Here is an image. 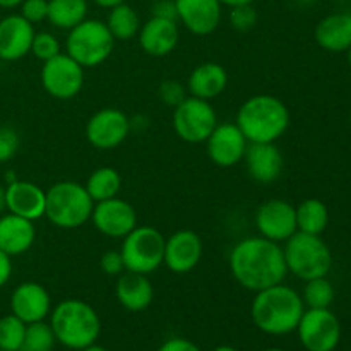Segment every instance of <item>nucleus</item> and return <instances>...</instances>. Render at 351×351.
<instances>
[{"label": "nucleus", "mask_w": 351, "mask_h": 351, "mask_svg": "<svg viewBox=\"0 0 351 351\" xmlns=\"http://www.w3.org/2000/svg\"><path fill=\"white\" fill-rule=\"evenodd\" d=\"M31 53H33L36 58H40L41 62L50 60V58L57 57L58 53H62L60 41L57 40V36L48 33V31L34 33L33 45H31Z\"/></svg>", "instance_id": "nucleus-34"}, {"label": "nucleus", "mask_w": 351, "mask_h": 351, "mask_svg": "<svg viewBox=\"0 0 351 351\" xmlns=\"http://www.w3.org/2000/svg\"><path fill=\"white\" fill-rule=\"evenodd\" d=\"M95 201L89 197L84 185L72 180L57 182L47 191L45 216L51 225L74 230L91 219Z\"/></svg>", "instance_id": "nucleus-5"}, {"label": "nucleus", "mask_w": 351, "mask_h": 351, "mask_svg": "<svg viewBox=\"0 0 351 351\" xmlns=\"http://www.w3.org/2000/svg\"><path fill=\"white\" fill-rule=\"evenodd\" d=\"M3 211H7V197H5V187L0 185V216L3 215Z\"/></svg>", "instance_id": "nucleus-44"}, {"label": "nucleus", "mask_w": 351, "mask_h": 351, "mask_svg": "<svg viewBox=\"0 0 351 351\" xmlns=\"http://www.w3.org/2000/svg\"><path fill=\"white\" fill-rule=\"evenodd\" d=\"M165 237L154 226H136L120 247L125 271L147 274L158 271L165 257Z\"/></svg>", "instance_id": "nucleus-8"}, {"label": "nucleus", "mask_w": 351, "mask_h": 351, "mask_svg": "<svg viewBox=\"0 0 351 351\" xmlns=\"http://www.w3.org/2000/svg\"><path fill=\"white\" fill-rule=\"evenodd\" d=\"M256 226L259 235L273 242L285 243L297 228V211L291 202L285 199H269L257 208Z\"/></svg>", "instance_id": "nucleus-13"}, {"label": "nucleus", "mask_w": 351, "mask_h": 351, "mask_svg": "<svg viewBox=\"0 0 351 351\" xmlns=\"http://www.w3.org/2000/svg\"><path fill=\"white\" fill-rule=\"evenodd\" d=\"M137 36H139V47L143 48L144 53L151 57H167L177 48L180 31H178L177 21L151 17L146 23L141 24Z\"/></svg>", "instance_id": "nucleus-21"}, {"label": "nucleus", "mask_w": 351, "mask_h": 351, "mask_svg": "<svg viewBox=\"0 0 351 351\" xmlns=\"http://www.w3.org/2000/svg\"><path fill=\"white\" fill-rule=\"evenodd\" d=\"M26 324L14 314L0 317V350L19 351L23 345Z\"/></svg>", "instance_id": "nucleus-33"}, {"label": "nucleus", "mask_w": 351, "mask_h": 351, "mask_svg": "<svg viewBox=\"0 0 351 351\" xmlns=\"http://www.w3.org/2000/svg\"><path fill=\"white\" fill-rule=\"evenodd\" d=\"M213 351H240V350H237L235 346H228V345H221V346H218V348H215Z\"/></svg>", "instance_id": "nucleus-48"}, {"label": "nucleus", "mask_w": 351, "mask_h": 351, "mask_svg": "<svg viewBox=\"0 0 351 351\" xmlns=\"http://www.w3.org/2000/svg\"><path fill=\"white\" fill-rule=\"evenodd\" d=\"M235 123L249 143H276L290 127V110L276 96L256 95L240 105Z\"/></svg>", "instance_id": "nucleus-3"}, {"label": "nucleus", "mask_w": 351, "mask_h": 351, "mask_svg": "<svg viewBox=\"0 0 351 351\" xmlns=\"http://www.w3.org/2000/svg\"><path fill=\"white\" fill-rule=\"evenodd\" d=\"M264 351H285V350H281V348H267V350H264Z\"/></svg>", "instance_id": "nucleus-50"}, {"label": "nucleus", "mask_w": 351, "mask_h": 351, "mask_svg": "<svg viewBox=\"0 0 351 351\" xmlns=\"http://www.w3.org/2000/svg\"><path fill=\"white\" fill-rule=\"evenodd\" d=\"M55 339L69 350L81 351L95 345L101 332V321L95 308L77 298H67L50 312Z\"/></svg>", "instance_id": "nucleus-4"}, {"label": "nucleus", "mask_w": 351, "mask_h": 351, "mask_svg": "<svg viewBox=\"0 0 351 351\" xmlns=\"http://www.w3.org/2000/svg\"><path fill=\"white\" fill-rule=\"evenodd\" d=\"M156 351H201L195 343L185 338H170L163 343Z\"/></svg>", "instance_id": "nucleus-41"}, {"label": "nucleus", "mask_w": 351, "mask_h": 351, "mask_svg": "<svg viewBox=\"0 0 351 351\" xmlns=\"http://www.w3.org/2000/svg\"><path fill=\"white\" fill-rule=\"evenodd\" d=\"M117 278L115 297L125 311L143 312L153 304L154 290L147 274L123 271Z\"/></svg>", "instance_id": "nucleus-23"}, {"label": "nucleus", "mask_w": 351, "mask_h": 351, "mask_svg": "<svg viewBox=\"0 0 351 351\" xmlns=\"http://www.w3.org/2000/svg\"><path fill=\"white\" fill-rule=\"evenodd\" d=\"M223 5L228 7H237V5H245V3H252L254 0H219Z\"/></svg>", "instance_id": "nucleus-45"}, {"label": "nucleus", "mask_w": 351, "mask_h": 351, "mask_svg": "<svg viewBox=\"0 0 351 351\" xmlns=\"http://www.w3.org/2000/svg\"><path fill=\"white\" fill-rule=\"evenodd\" d=\"M177 21L195 36H208L215 33L221 23L219 0H175Z\"/></svg>", "instance_id": "nucleus-17"}, {"label": "nucleus", "mask_w": 351, "mask_h": 351, "mask_svg": "<svg viewBox=\"0 0 351 351\" xmlns=\"http://www.w3.org/2000/svg\"><path fill=\"white\" fill-rule=\"evenodd\" d=\"M81 351H108L106 348H103V346H99V345H91V346H88V348H84V350H81Z\"/></svg>", "instance_id": "nucleus-47"}, {"label": "nucleus", "mask_w": 351, "mask_h": 351, "mask_svg": "<svg viewBox=\"0 0 351 351\" xmlns=\"http://www.w3.org/2000/svg\"><path fill=\"white\" fill-rule=\"evenodd\" d=\"M304 312L305 304L302 295L283 283L256 291L250 305L252 322L259 331L269 336H285L293 332Z\"/></svg>", "instance_id": "nucleus-2"}, {"label": "nucleus", "mask_w": 351, "mask_h": 351, "mask_svg": "<svg viewBox=\"0 0 351 351\" xmlns=\"http://www.w3.org/2000/svg\"><path fill=\"white\" fill-rule=\"evenodd\" d=\"M19 149V136L12 127H0V163L12 160Z\"/></svg>", "instance_id": "nucleus-37"}, {"label": "nucleus", "mask_w": 351, "mask_h": 351, "mask_svg": "<svg viewBox=\"0 0 351 351\" xmlns=\"http://www.w3.org/2000/svg\"><path fill=\"white\" fill-rule=\"evenodd\" d=\"M302 300L307 308L331 307V304L335 302V288H332V283L328 280V276L305 281Z\"/></svg>", "instance_id": "nucleus-31"}, {"label": "nucleus", "mask_w": 351, "mask_h": 351, "mask_svg": "<svg viewBox=\"0 0 351 351\" xmlns=\"http://www.w3.org/2000/svg\"><path fill=\"white\" fill-rule=\"evenodd\" d=\"M228 86V72L221 64L204 62L191 72L187 81V91L191 96L201 99L218 98Z\"/></svg>", "instance_id": "nucleus-25"}, {"label": "nucleus", "mask_w": 351, "mask_h": 351, "mask_svg": "<svg viewBox=\"0 0 351 351\" xmlns=\"http://www.w3.org/2000/svg\"><path fill=\"white\" fill-rule=\"evenodd\" d=\"M7 211L29 221L43 218L47 208V191L33 182L14 180L5 185Z\"/></svg>", "instance_id": "nucleus-20"}, {"label": "nucleus", "mask_w": 351, "mask_h": 351, "mask_svg": "<svg viewBox=\"0 0 351 351\" xmlns=\"http://www.w3.org/2000/svg\"><path fill=\"white\" fill-rule=\"evenodd\" d=\"M34 24L21 14H9L0 19V60L16 62L31 53Z\"/></svg>", "instance_id": "nucleus-19"}, {"label": "nucleus", "mask_w": 351, "mask_h": 351, "mask_svg": "<svg viewBox=\"0 0 351 351\" xmlns=\"http://www.w3.org/2000/svg\"><path fill=\"white\" fill-rule=\"evenodd\" d=\"M98 7H103V9H112V7L119 5V3H123L125 0H93Z\"/></svg>", "instance_id": "nucleus-43"}, {"label": "nucleus", "mask_w": 351, "mask_h": 351, "mask_svg": "<svg viewBox=\"0 0 351 351\" xmlns=\"http://www.w3.org/2000/svg\"><path fill=\"white\" fill-rule=\"evenodd\" d=\"M130 119L119 108H101L89 117L84 136L93 147L115 149L130 134Z\"/></svg>", "instance_id": "nucleus-12"}, {"label": "nucleus", "mask_w": 351, "mask_h": 351, "mask_svg": "<svg viewBox=\"0 0 351 351\" xmlns=\"http://www.w3.org/2000/svg\"><path fill=\"white\" fill-rule=\"evenodd\" d=\"M23 0H0V7L2 9H14V7H19Z\"/></svg>", "instance_id": "nucleus-46"}, {"label": "nucleus", "mask_w": 351, "mask_h": 351, "mask_svg": "<svg viewBox=\"0 0 351 351\" xmlns=\"http://www.w3.org/2000/svg\"><path fill=\"white\" fill-rule=\"evenodd\" d=\"M230 24L237 31H250L257 24V10L252 3L230 7Z\"/></svg>", "instance_id": "nucleus-35"}, {"label": "nucleus", "mask_w": 351, "mask_h": 351, "mask_svg": "<svg viewBox=\"0 0 351 351\" xmlns=\"http://www.w3.org/2000/svg\"><path fill=\"white\" fill-rule=\"evenodd\" d=\"M12 276V257L0 250V288L5 287Z\"/></svg>", "instance_id": "nucleus-42"}, {"label": "nucleus", "mask_w": 351, "mask_h": 351, "mask_svg": "<svg viewBox=\"0 0 351 351\" xmlns=\"http://www.w3.org/2000/svg\"><path fill=\"white\" fill-rule=\"evenodd\" d=\"M350 123H351V112H350Z\"/></svg>", "instance_id": "nucleus-51"}, {"label": "nucleus", "mask_w": 351, "mask_h": 351, "mask_svg": "<svg viewBox=\"0 0 351 351\" xmlns=\"http://www.w3.org/2000/svg\"><path fill=\"white\" fill-rule=\"evenodd\" d=\"M105 23L115 41L132 40L141 29L139 14L125 2L112 7Z\"/></svg>", "instance_id": "nucleus-29"}, {"label": "nucleus", "mask_w": 351, "mask_h": 351, "mask_svg": "<svg viewBox=\"0 0 351 351\" xmlns=\"http://www.w3.org/2000/svg\"><path fill=\"white\" fill-rule=\"evenodd\" d=\"M89 197L95 202L117 197L122 189V177L112 167H101L93 171L84 184Z\"/></svg>", "instance_id": "nucleus-30"}, {"label": "nucleus", "mask_w": 351, "mask_h": 351, "mask_svg": "<svg viewBox=\"0 0 351 351\" xmlns=\"http://www.w3.org/2000/svg\"><path fill=\"white\" fill-rule=\"evenodd\" d=\"M298 232L322 235L329 225V209L321 199H305L295 208Z\"/></svg>", "instance_id": "nucleus-27"}, {"label": "nucleus", "mask_w": 351, "mask_h": 351, "mask_svg": "<svg viewBox=\"0 0 351 351\" xmlns=\"http://www.w3.org/2000/svg\"><path fill=\"white\" fill-rule=\"evenodd\" d=\"M113 45L115 40L105 21L86 17L82 23L69 29L65 38V53L81 67L91 69L101 65L112 55Z\"/></svg>", "instance_id": "nucleus-7"}, {"label": "nucleus", "mask_w": 351, "mask_h": 351, "mask_svg": "<svg viewBox=\"0 0 351 351\" xmlns=\"http://www.w3.org/2000/svg\"><path fill=\"white\" fill-rule=\"evenodd\" d=\"M41 86L55 99H72L82 91L84 86V67L67 53L43 62L41 67Z\"/></svg>", "instance_id": "nucleus-11"}, {"label": "nucleus", "mask_w": 351, "mask_h": 351, "mask_svg": "<svg viewBox=\"0 0 351 351\" xmlns=\"http://www.w3.org/2000/svg\"><path fill=\"white\" fill-rule=\"evenodd\" d=\"M21 16L31 24H38L48 17V0H23Z\"/></svg>", "instance_id": "nucleus-38"}, {"label": "nucleus", "mask_w": 351, "mask_h": 351, "mask_svg": "<svg viewBox=\"0 0 351 351\" xmlns=\"http://www.w3.org/2000/svg\"><path fill=\"white\" fill-rule=\"evenodd\" d=\"M218 125V115L208 99L189 95L173 108V129L182 141L189 144L206 143Z\"/></svg>", "instance_id": "nucleus-9"}, {"label": "nucleus", "mask_w": 351, "mask_h": 351, "mask_svg": "<svg viewBox=\"0 0 351 351\" xmlns=\"http://www.w3.org/2000/svg\"><path fill=\"white\" fill-rule=\"evenodd\" d=\"M91 221L101 235L110 239H123L137 226V213L130 202L112 197L95 202Z\"/></svg>", "instance_id": "nucleus-14"}, {"label": "nucleus", "mask_w": 351, "mask_h": 351, "mask_svg": "<svg viewBox=\"0 0 351 351\" xmlns=\"http://www.w3.org/2000/svg\"><path fill=\"white\" fill-rule=\"evenodd\" d=\"M314 38L321 48L328 51H346L351 47V14L335 12L319 21Z\"/></svg>", "instance_id": "nucleus-26"}, {"label": "nucleus", "mask_w": 351, "mask_h": 351, "mask_svg": "<svg viewBox=\"0 0 351 351\" xmlns=\"http://www.w3.org/2000/svg\"><path fill=\"white\" fill-rule=\"evenodd\" d=\"M0 351H7V350H0Z\"/></svg>", "instance_id": "nucleus-52"}, {"label": "nucleus", "mask_w": 351, "mask_h": 351, "mask_svg": "<svg viewBox=\"0 0 351 351\" xmlns=\"http://www.w3.org/2000/svg\"><path fill=\"white\" fill-rule=\"evenodd\" d=\"M88 16V0H48V17L58 29H72Z\"/></svg>", "instance_id": "nucleus-28"}, {"label": "nucleus", "mask_w": 351, "mask_h": 351, "mask_svg": "<svg viewBox=\"0 0 351 351\" xmlns=\"http://www.w3.org/2000/svg\"><path fill=\"white\" fill-rule=\"evenodd\" d=\"M288 273L308 281L328 276L332 267V254L321 235L297 232L283 245Z\"/></svg>", "instance_id": "nucleus-6"}, {"label": "nucleus", "mask_w": 351, "mask_h": 351, "mask_svg": "<svg viewBox=\"0 0 351 351\" xmlns=\"http://www.w3.org/2000/svg\"><path fill=\"white\" fill-rule=\"evenodd\" d=\"M36 240L34 221L7 213L0 216V250L7 256H21L33 247Z\"/></svg>", "instance_id": "nucleus-24"}, {"label": "nucleus", "mask_w": 351, "mask_h": 351, "mask_svg": "<svg viewBox=\"0 0 351 351\" xmlns=\"http://www.w3.org/2000/svg\"><path fill=\"white\" fill-rule=\"evenodd\" d=\"M204 245L194 230H177L165 240L163 264L175 274H187L201 263Z\"/></svg>", "instance_id": "nucleus-15"}, {"label": "nucleus", "mask_w": 351, "mask_h": 351, "mask_svg": "<svg viewBox=\"0 0 351 351\" xmlns=\"http://www.w3.org/2000/svg\"><path fill=\"white\" fill-rule=\"evenodd\" d=\"M295 331L307 351H335L341 341V324L329 308H305Z\"/></svg>", "instance_id": "nucleus-10"}, {"label": "nucleus", "mask_w": 351, "mask_h": 351, "mask_svg": "<svg viewBox=\"0 0 351 351\" xmlns=\"http://www.w3.org/2000/svg\"><path fill=\"white\" fill-rule=\"evenodd\" d=\"M151 14H153V17L177 21V7H175V0H154L153 7H151Z\"/></svg>", "instance_id": "nucleus-40"}, {"label": "nucleus", "mask_w": 351, "mask_h": 351, "mask_svg": "<svg viewBox=\"0 0 351 351\" xmlns=\"http://www.w3.org/2000/svg\"><path fill=\"white\" fill-rule=\"evenodd\" d=\"M50 312V293L43 285L36 283V281L21 283L10 295V314L19 317L24 324L45 321Z\"/></svg>", "instance_id": "nucleus-18"}, {"label": "nucleus", "mask_w": 351, "mask_h": 351, "mask_svg": "<svg viewBox=\"0 0 351 351\" xmlns=\"http://www.w3.org/2000/svg\"><path fill=\"white\" fill-rule=\"evenodd\" d=\"M228 263L237 283L254 293L283 283L288 274L281 243L261 235L235 243Z\"/></svg>", "instance_id": "nucleus-1"}, {"label": "nucleus", "mask_w": 351, "mask_h": 351, "mask_svg": "<svg viewBox=\"0 0 351 351\" xmlns=\"http://www.w3.org/2000/svg\"><path fill=\"white\" fill-rule=\"evenodd\" d=\"M247 171L259 184H271L283 171V154L274 143H249L245 151Z\"/></svg>", "instance_id": "nucleus-22"}, {"label": "nucleus", "mask_w": 351, "mask_h": 351, "mask_svg": "<svg viewBox=\"0 0 351 351\" xmlns=\"http://www.w3.org/2000/svg\"><path fill=\"white\" fill-rule=\"evenodd\" d=\"M158 95H160V99L165 103V105L175 108L177 105H180L185 98H187V89L180 84L178 81H173V79H167V81L161 82L160 89H158Z\"/></svg>", "instance_id": "nucleus-36"}, {"label": "nucleus", "mask_w": 351, "mask_h": 351, "mask_svg": "<svg viewBox=\"0 0 351 351\" xmlns=\"http://www.w3.org/2000/svg\"><path fill=\"white\" fill-rule=\"evenodd\" d=\"M55 343L57 339L50 324L45 321L31 322L26 324V332L19 351H53Z\"/></svg>", "instance_id": "nucleus-32"}, {"label": "nucleus", "mask_w": 351, "mask_h": 351, "mask_svg": "<svg viewBox=\"0 0 351 351\" xmlns=\"http://www.w3.org/2000/svg\"><path fill=\"white\" fill-rule=\"evenodd\" d=\"M249 141L237 123H218L206 139L208 156L216 167L230 168L243 161Z\"/></svg>", "instance_id": "nucleus-16"}, {"label": "nucleus", "mask_w": 351, "mask_h": 351, "mask_svg": "<svg viewBox=\"0 0 351 351\" xmlns=\"http://www.w3.org/2000/svg\"><path fill=\"white\" fill-rule=\"evenodd\" d=\"M346 57H348V64H350V67H351V47L348 48V50H346Z\"/></svg>", "instance_id": "nucleus-49"}, {"label": "nucleus", "mask_w": 351, "mask_h": 351, "mask_svg": "<svg viewBox=\"0 0 351 351\" xmlns=\"http://www.w3.org/2000/svg\"><path fill=\"white\" fill-rule=\"evenodd\" d=\"M99 269L105 274H108V276H120L125 271L120 250H106L99 257Z\"/></svg>", "instance_id": "nucleus-39"}]
</instances>
